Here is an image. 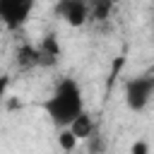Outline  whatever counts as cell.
<instances>
[{"label":"cell","instance_id":"6da1fadb","mask_svg":"<svg viewBox=\"0 0 154 154\" xmlns=\"http://www.w3.org/2000/svg\"><path fill=\"white\" fill-rule=\"evenodd\" d=\"M41 108L43 113L48 116V120L63 130V128H70L72 120L84 113V91H82V84L75 79V77H63L53 91L41 101Z\"/></svg>","mask_w":154,"mask_h":154},{"label":"cell","instance_id":"7a4b0ae2","mask_svg":"<svg viewBox=\"0 0 154 154\" xmlns=\"http://www.w3.org/2000/svg\"><path fill=\"white\" fill-rule=\"evenodd\" d=\"M123 96H125V106L132 113L144 111L149 106L152 96H154V75H152V70L130 77L123 87Z\"/></svg>","mask_w":154,"mask_h":154},{"label":"cell","instance_id":"3957f363","mask_svg":"<svg viewBox=\"0 0 154 154\" xmlns=\"http://www.w3.org/2000/svg\"><path fill=\"white\" fill-rule=\"evenodd\" d=\"M36 0H0V24L7 31H19L31 12H34Z\"/></svg>","mask_w":154,"mask_h":154},{"label":"cell","instance_id":"277c9868","mask_svg":"<svg viewBox=\"0 0 154 154\" xmlns=\"http://www.w3.org/2000/svg\"><path fill=\"white\" fill-rule=\"evenodd\" d=\"M55 14L67 26H84L89 19V0H58Z\"/></svg>","mask_w":154,"mask_h":154},{"label":"cell","instance_id":"5b68a950","mask_svg":"<svg viewBox=\"0 0 154 154\" xmlns=\"http://www.w3.org/2000/svg\"><path fill=\"white\" fill-rule=\"evenodd\" d=\"M36 53H38V67H53L60 60V43H58V38H55L53 31H48L38 41Z\"/></svg>","mask_w":154,"mask_h":154},{"label":"cell","instance_id":"8992f818","mask_svg":"<svg viewBox=\"0 0 154 154\" xmlns=\"http://www.w3.org/2000/svg\"><path fill=\"white\" fill-rule=\"evenodd\" d=\"M77 140H89V137H94L96 132H99V128H96V120H94V116L89 113V111H84V113H79L75 120H72V125L67 128Z\"/></svg>","mask_w":154,"mask_h":154},{"label":"cell","instance_id":"52a82bcc","mask_svg":"<svg viewBox=\"0 0 154 154\" xmlns=\"http://www.w3.org/2000/svg\"><path fill=\"white\" fill-rule=\"evenodd\" d=\"M14 65L19 70H31V67H38V53H36V46L34 43H22L14 53Z\"/></svg>","mask_w":154,"mask_h":154},{"label":"cell","instance_id":"ba28073f","mask_svg":"<svg viewBox=\"0 0 154 154\" xmlns=\"http://www.w3.org/2000/svg\"><path fill=\"white\" fill-rule=\"evenodd\" d=\"M113 12V0H89V19L103 22Z\"/></svg>","mask_w":154,"mask_h":154},{"label":"cell","instance_id":"9c48e42d","mask_svg":"<svg viewBox=\"0 0 154 154\" xmlns=\"http://www.w3.org/2000/svg\"><path fill=\"white\" fill-rule=\"evenodd\" d=\"M77 142H79V140H77V137H75V135H72L67 128H63V130L58 132V144H60V149H65V152H72V149L77 147Z\"/></svg>","mask_w":154,"mask_h":154},{"label":"cell","instance_id":"30bf717a","mask_svg":"<svg viewBox=\"0 0 154 154\" xmlns=\"http://www.w3.org/2000/svg\"><path fill=\"white\" fill-rule=\"evenodd\" d=\"M7 89H10V77H7V75H0V108H2V103H5Z\"/></svg>","mask_w":154,"mask_h":154},{"label":"cell","instance_id":"8fae6325","mask_svg":"<svg viewBox=\"0 0 154 154\" xmlns=\"http://www.w3.org/2000/svg\"><path fill=\"white\" fill-rule=\"evenodd\" d=\"M130 152H132V154H147V152H149V144H147V142H142V140H137V142L132 144V149H130Z\"/></svg>","mask_w":154,"mask_h":154},{"label":"cell","instance_id":"7c38bea8","mask_svg":"<svg viewBox=\"0 0 154 154\" xmlns=\"http://www.w3.org/2000/svg\"><path fill=\"white\" fill-rule=\"evenodd\" d=\"M152 26H154V12H152Z\"/></svg>","mask_w":154,"mask_h":154},{"label":"cell","instance_id":"4fadbf2b","mask_svg":"<svg viewBox=\"0 0 154 154\" xmlns=\"http://www.w3.org/2000/svg\"><path fill=\"white\" fill-rule=\"evenodd\" d=\"M149 70H152V75H154V67H149Z\"/></svg>","mask_w":154,"mask_h":154}]
</instances>
